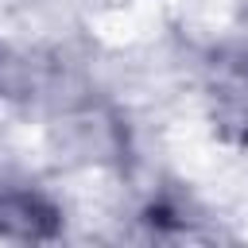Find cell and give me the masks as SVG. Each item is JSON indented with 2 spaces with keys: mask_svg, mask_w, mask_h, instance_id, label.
<instances>
[{
  "mask_svg": "<svg viewBox=\"0 0 248 248\" xmlns=\"http://www.w3.org/2000/svg\"><path fill=\"white\" fill-rule=\"evenodd\" d=\"M244 97H248V66H244Z\"/></svg>",
  "mask_w": 248,
  "mask_h": 248,
  "instance_id": "obj_1",
  "label": "cell"
}]
</instances>
